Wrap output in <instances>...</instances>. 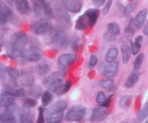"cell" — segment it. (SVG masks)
Wrapping results in <instances>:
<instances>
[{"instance_id":"cell-1","label":"cell","mask_w":148,"mask_h":123,"mask_svg":"<svg viewBox=\"0 0 148 123\" xmlns=\"http://www.w3.org/2000/svg\"><path fill=\"white\" fill-rule=\"evenodd\" d=\"M27 40V36L23 32L14 33L7 47V53L9 57L15 58L21 56L22 52L25 48Z\"/></svg>"},{"instance_id":"cell-2","label":"cell","mask_w":148,"mask_h":123,"mask_svg":"<svg viewBox=\"0 0 148 123\" xmlns=\"http://www.w3.org/2000/svg\"><path fill=\"white\" fill-rule=\"evenodd\" d=\"M43 84L49 90L59 94L63 85V79L60 73H53L48 76L43 82Z\"/></svg>"},{"instance_id":"cell-3","label":"cell","mask_w":148,"mask_h":123,"mask_svg":"<svg viewBox=\"0 0 148 123\" xmlns=\"http://www.w3.org/2000/svg\"><path fill=\"white\" fill-rule=\"evenodd\" d=\"M0 80L2 82L3 85L5 86V90L16 89L17 86L16 78L10 73L9 69L7 68L0 69Z\"/></svg>"},{"instance_id":"cell-4","label":"cell","mask_w":148,"mask_h":123,"mask_svg":"<svg viewBox=\"0 0 148 123\" xmlns=\"http://www.w3.org/2000/svg\"><path fill=\"white\" fill-rule=\"evenodd\" d=\"M21 56L27 61L37 62L41 59L43 53L38 46H30L28 48L24 49L22 52Z\"/></svg>"},{"instance_id":"cell-5","label":"cell","mask_w":148,"mask_h":123,"mask_svg":"<svg viewBox=\"0 0 148 123\" xmlns=\"http://www.w3.org/2000/svg\"><path fill=\"white\" fill-rule=\"evenodd\" d=\"M51 22L46 19H40L36 20L31 24V30L35 34L44 35L50 31L51 29Z\"/></svg>"},{"instance_id":"cell-6","label":"cell","mask_w":148,"mask_h":123,"mask_svg":"<svg viewBox=\"0 0 148 123\" xmlns=\"http://www.w3.org/2000/svg\"><path fill=\"white\" fill-rule=\"evenodd\" d=\"M68 42L67 33L63 29H57L52 36L51 43L56 48H63Z\"/></svg>"},{"instance_id":"cell-7","label":"cell","mask_w":148,"mask_h":123,"mask_svg":"<svg viewBox=\"0 0 148 123\" xmlns=\"http://www.w3.org/2000/svg\"><path fill=\"white\" fill-rule=\"evenodd\" d=\"M85 109L82 106H75L69 109L66 115V120L69 122H78L83 119Z\"/></svg>"},{"instance_id":"cell-8","label":"cell","mask_w":148,"mask_h":123,"mask_svg":"<svg viewBox=\"0 0 148 123\" xmlns=\"http://www.w3.org/2000/svg\"><path fill=\"white\" fill-rule=\"evenodd\" d=\"M77 59V56L74 53H67V54L62 55L59 58L58 63L61 70H66L69 65L75 62Z\"/></svg>"},{"instance_id":"cell-9","label":"cell","mask_w":148,"mask_h":123,"mask_svg":"<svg viewBox=\"0 0 148 123\" xmlns=\"http://www.w3.org/2000/svg\"><path fill=\"white\" fill-rule=\"evenodd\" d=\"M64 7L72 12H79L82 8V2L80 0H62Z\"/></svg>"},{"instance_id":"cell-10","label":"cell","mask_w":148,"mask_h":123,"mask_svg":"<svg viewBox=\"0 0 148 123\" xmlns=\"http://www.w3.org/2000/svg\"><path fill=\"white\" fill-rule=\"evenodd\" d=\"M20 82L23 86L31 87L34 84V77L30 72L23 71L20 75Z\"/></svg>"},{"instance_id":"cell-11","label":"cell","mask_w":148,"mask_h":123,"mask_svg":"<svg viewBox=\"0 0 148 123\" xmlns=\"http://www.w3.org/2000/svg\"><path fill=\"white\" fill-rule=\"evenodd\" d=\"M12 15L11 10L5 4L0 3V24H4Z\"/></svg>"},{"instance_id":"cell-12","label":"cell","mask_w":148,"mask_h":123,"mask_svg":"<svg viewBox=\"0 0 148 123\" xmlns=\"http://www.w3.org/2000/svg\"><path fill=\"white\" fill-rule=\"evenodd\" d=\"M99 10L97 9H90L86 11L85 15L86 16V18L88 20L89 27H92L95 25L99 17Z\"/></svg>"},{"instance_id":"cell-13","label":"cell","mask_w":148,"mask_h":123,"mask_svg":"<svg viewBox=\"0 0 148 123\" xmlns=\"http://www.w3.org/2000/svg\"><path fill=\"white\" fill-rule=\"evenodd\" d=\"M147 10L146 9L141 10L138 12L135 18L133 20V24L136 28H141L143 27V24L145 22L146 17H147Z\"/></svg>"},{"instance_id":"cell-14","label":"cell","mask_w":148,"mask_h":123,"mask_svg":"<svg viewBox=\"0 0 148 123\" xmlns=\"http://www.w3.org/2000/svg\"><path fill=\"white\" fill-rule=\"evenodd\" d=\"M119 64L117 62H112L110 63L104 69V75L107 78H111L115 76L118 71Z\"/></svg>"},{"instance_id":"cell-15","label":"cell","mask_w":148,"mask_h":123,"mask_svg":"<svg viewBox=\"0 0 148 123\" xmlns=\"http://www.w3.org/2000/svg\"><path fill=\"white\" fill-rule=\"evenodd\" d=\"M106 115V109L103 107H97L93 110L91 117V120L94 122H98L102 120Z\"/></svg>"},{"instance_id":"cell-16","label":"cell","mask_w":148,"mask_h":123,"mask_svg":"<svg viewBox=\"0 0 148 123\" xmlns=\"http://www.w3.org/2000/svg\"><path fill=\"white\" fill-rule=\"evenodd\" d=\"M14 98L10 95L7 94L5 92H3L0 95V107L7 108L14 104Z\"/></svg>"},{"instance_id":"cell-17","label":"cell","mask_w":148,"mask_h":123,"mask_svg":"<svg viewBox=\"0 0 148 123\" xmlns=\"http://www.w3.org/2000/svg\"><path fill=\"white\" fill-rule=\"evenodd\" d=\"M15 5L20 14H26L30 11V6L27 0H15Z\"/></svg>"},{"instance_id":"cell-18","label":"cell","mask_w":148,"mask_h":123,"mask_svg":"<svg viewBox=\"0 0 148 123\" xmlns=\"http://www.w3.org/2000/svg\"><path fill=\"white\" fill-rule=\"evenodd\" d=\"M63 118V112H50L46 118L47 123H59Z\"/></svg>"},{"instance_id":"cell-19","label":"cell","mask_w":148,"mask_h":123,"mask_svg":"<svg viewBox=\"0 0 148 123\" xmlns=\"http://www.w3.org/2000/svg\"><path fill=\"white\" fill-rule=\"evenodd\" d=\"M67 107V103L64 100H59L53 103L50 108V112H63Z\"/></svg>"},{"instance_id":"cell-20","label":"cell","mask_w":148,"mask_h":123,"mask_svg":"<svg viewBox=\"0 0 148 123\" xmlns=\"http://www.w3.org/2000/svg\"><path fill=\"white\" fill-rule=\"evenodd\" d=\"M88 27H89L88 20H87L86 16L85 15V14H83L82 15L79 16L77 20L76 24H75V28L77 30H82L86 29Z\"/></svg>"},{"instance_id":"cell-21","label":"cell","mask_w":148,"mask_h":123,"mask_svg":"<svg viewBox=\"0 0 148 123\" xmlns=\"http://www.w3.org/2000/svg\"><path fill=\"white\" fill-rule=\"evenodd\" d=\"M139 77H140V73L137 71L134 72V73H131L130 76H129L128 79H127L125 82V86L127 88H132L137 84L138 82Z\"/></svg>"},{"instance_id":"cell-22","label":"cell","mask_w":148,"mask_h":123,"mask_svg":"<svg viewBox=\"0 0 148 123\" xmlns=\"http://www.w3.org/2000/svg\"><path fill=\"white\" fill-rule=\"evenodd\" d=\"M20 123H33L34 116L31 112L27 111V109H25L20 114Z\"/></svg>"},{"instance_id":"cell-23","label":"cell","mask_w":148,"mask_h":123,"mask_svg":"<svg viewBox=\"0 0 148 123\" xmlns=\"http://www.w3.org/2000/svg\"><path fill=\"white\" fill-rule=\"evenodd\" d=\"M121 54H122V61L124 64L128 63L131 56V48L128 45H123L121 46Z\"/></svg>"},{"instance_id":"cell-24","label":"cell","mask_w":148,"mask_h":123,"mask_svg":"<svg viewBox=\"0 0 148 123\" xmlns=\"http://www.w3.org/2000/svg\"><path fill=\"white\" fill-rule=\"evenodd\" d=\"M117 56H118V50L116 48H111L108 50L106 55V61L108 63H112L116 58Z\"/></svg>"},{"instance_id":"cell-25","label":"cell","mask_w":148,"mask_h":123,"mask_svg":"<svg viewBox=\"0 0 148 123\" xmlns=\"http://www.w3.org/2000/svg\"><path fill=\"white\" fill-rule=\"evenodd\" d=\"M50 71V66L46 63H40L36 66V72L40 76L46 75Z\"/></svg>"},{"instance_id":"cell-26","label":"cell","mask_w":148,"mask_h":123,"mask_svg":"<svg viewBox=\"0 0 148 123\" xmlns=\"http://www.w3.org/2000/svg\"><path fill=\"white\" fill-rule=\"evenodd\" d=\"M52 99H53V95L49 91H46L43 94L41 97V102L42 105L43 106H47L50 104V102H51Z\"/></svg>"},{"instance_id":"cell-27","label":"cell","mask_w":148,"mask_h":123,"mask_svg":"<svg viewBox=\"0 0 148 123\" xmlns=\"http://www.w3.org/2000/svg\"><path fill=\"white\" fill-rule=\"evenodd\" d=\"M42 12L46 14V16H48L49 17H54V14H53V12L52 10L51 7H50L49 4H48L47 1L45 0L43 4V8H42Z\"/></svg>"},{"instance_id":"cell-28","label":"cell","mask_w":148,"mask_h":123,"mask_svg":"<svg viewBox=\"0 0 148 123\" xmlns=\"http://www.w3.org/2000/svg\"><path fill=\"white\" fill-rule=\"evenodd\" d=\"M108 30L114 35H118L120 33V27L116 22H111L108 25Z\"/></svg>"},{"instance_id":"cell-29","label":"cell","mask_w":148,"mask_h":123,"mask_svg":"<svg viewBox=\"0 0 148 123\" xmlns=\"http://www.w3.org/2000/svg\"><path fill=\"white\" fill-rule=\"evenodd\" d=\"M101 86L103 88L106 89H108V90H111L114 88V81L111 80V79H104L102 80L100 83Z\"/></svg>"},{"instance_id":"cell-30","label":"cell","mask_w":148,"mask_h":123,"mask_svg":"<svg viewBox=\"0 0 148 123\" xmlns=\"http://www.w3.org/2000/svg\"><path fill=\"white\" fill-rule=\"evenodd\" d=\"M143 60H144V55L143 54H140L135 59L134 63V69L135 71H137L141 68Z\"/></svg>"},{"instance_id":"cell-31","label":"cell","mask_w":148,"mask_h":123,"mask_svg":"<svg viewBox=\"0 0 148 123\" xmlns=\"http://www.w3.org/2000/svg\"><path fill=\"white\" fill-rule=\"evenodd\" d=\"M120 105H121V107L123 108H127L131 104V98L128 96H125L121 97V99H120L119 102Z\"/></svg>"},{"instance_id":"cell-32","label":"cell","mask_w":148,"mask_h":123,"mask_svg":"<svg viewBox=\"0 0 148 123\" xmlns=\"http://www.w3.org/2000/svg\"><path fill=\"white\" fill-rule=\"evenodd\" d=\"M37 102L35 99H31V98H28V99H26L24 101V107L25 109H28V108H32L34 107L36 105Z\"/></svg>"},{"instance_id":"cell-33","label":"cell","mask_w":148,"mask_h":123,"mask_svg":"<svg viewBox=\"0 0 148 123\" xmlns=\"http://www.w3.org/2000/svg\"><path fill=\"white\" fill-rule=\"evenodd\" d=\"M136 5H137V2L134 1H132L131 3H130L125 9V12H125L126 15H130V14L134 10V9H135L136 7Z\"/></svg>"},{"instance_id":"cell-34","label":"cell","mask_w":148,"mask_h":123,"mask_svg":"<svg viewBox=\"0 0 148 123\" xmlns=\"http://www.w3.org/2000/svg\"><path fill=\"white\" fill-rule=\"evenodd\" d=\"M106 96L105 93L103 92H98V95H97V97H96V102L97 103L99 104V105H103L104 102H106Z\"/></svg>"},{"instance_id":"cell-35","label":"cell","mask_w":148,"mask_h":123,"mask_svg":"<svg viewBox=\"0 0 148 123\" xmlns=\"http://www.w3.org/2000/svg\"><path fill=\"white\" fill-rule=\"evenodd\" d=\"M131 48H132V52L134 55H136L137 53H138V52L140 51V48H141V43H137V42L134 41V43H132L131 44Z\"/></svg>"},{"instance_id":"cell-36","label":"cell","mask_w":148,"mask_h":123,"mask_svg":"<svg viewBox=\"0 0 148 123\" xmlns=\"http://www.w3.org/2000/svg\"><path fill=\"white\" fill-rule=\"evenodd\" d=\"M72 86V82L70 81H67L66 82V83L62 85V88H61L60 92H59V94H64L66 92H67L69 90V89Z\"/></svg>"},{"instance_id":"cell-37","label":"cell","mask_w":148,"mask_h":123,"mask_svg":"<svg viewBox=\"0 0 148 123\" xmlns=\"http://www.w3.org/2000/svg\"><path fill=\"white\" fill-rule=\"evenodd\" d=\"M147 115H148V107H147V104H145V105H144V107L142 108L141 110H140V113H139V117H140V119L143 120L145 119V118H147Z\"/></svg>"},{"instance_id":"cell-38","label":"cell","mask_w":148,"mask_h":123,"mask_svg":"<svg viewBox=\"0 0 148 123\" xmlns=\"http://www.w3.org/2000/svg\"><path fill=\"white\" fill-rule=\"evenodd\" d=\"M44 109L42 107L39 108L38 112V117L37 123H43L44 122Z\"/></svg>"},{"instance_id":"cell-39","label":"cell","mask_w":148,"mask_h":123,"mask_svg":"<svg viewBox=\"0 0 148 123\" xmlns=\"http://www.w3.org/2000/svg\"><path fill=\"white\" fill-rule=\"evenodd\" d=\"M98 63V58H97L96 56H91L89 60V67L90 68H93L95 67V66Z\"/></svg>"},{"instance_id":"cell-40","label":"cell","mask_w":148,"mask_h":123,"mask_svg":"<svg viewBox=\"0 0 148 123\" xmlns=\"http://www.w3.org/2000/svg\"><path fill=\"white\" fill-rule=\"evenodd\" d=\"M30 94L31 95V96H39L40 95V94H41L42 92V90L40 88H38V87H36V88H34V89H32L31 91H30Z\"/></svg>"},{"instance_id":"cell-41","label":"cell","mask_w":148,"mask_h":123,"mask_svg":"<svg viewBox=\"0 0 148 123\" xmlns=\"http://www.w3.org/2000/svg\"><path fill=\"white\" fill-rule=\"evenodd\" d=\"M111 4H112V1L111 0H108V1L106 4L105 7H104L103 10V13L104 15H106V14H108V12H109L110 8L111 7Z\"/></svg>"},{"instance_id":"cell-42","label":"cell","mask_w":148,"mask_h":123,"mask_svg":"<svg viewBox=\"0 0 148 123\" xmlns=\"http://www.w3.org/2000/svg\"><path fill=\"white\" fill-rule=\"evenodd\" d=\"M59 17H61L62 19H63L64 20H65V21H69V16L67 14H66L65 12L64 11H59Z\"/></svg>"},{"instance_id":"cell-43","label":"cell","mask_w":148,"mask_h":123,"mask_svg":"<svg viewBox=\"0 0 148 123\" xmlns=\"http://www.w3.org/2000/svg\"><path fill=\"white\" fill-rule=\"evenodd\" d=\"M112 95H111V96H109V97H108L106 99V102H104L103 103V105H102V107H104V108H107V107H109V105H110V103H111V98H112Z\"/></svg>"},{"instance_id":"cell-44","label":"cell","mask_w":148,"mask_h":123,"mask_svg":"<svg viewBox=\"0 0 148 123\" xmlns=\"http://www.w3.org/2000/svg\"><path fill=\"white\" fill-rule=\"evenodd\" d=\"M92 1H93V4L95 7H100L103 4L105 0H92Z\"/></svg>"},{"instance_id":"cell-45","label":"cell","mask_w":148,"mask_h":123,"mask_svg":"<svg viewBox=\"0 0 148 123\" xmlns=\"http://www.w3.org/2000/svg\"><path fill=\"white\" fill-rule=\"evenodd\" d=\"M143 37H142V36H140V35L137 36V37L135 38V42H137V43H141V42L143 41Z\"/></svg>"},{"instance_id":"cell-46","label":"cell","mask_w":148,"mask_h":123,"mask_svg":"<svg viewBox=\"0 0 148 123\" xmlns=\"http://www.w3.org/2000/svg\"><path fill=\"white\" fill-rule=\"evenodd\" d=\"M143 32H144V34L145 35H148V25H147V24H146L145 26L144 30H143Z\"/></svg>"},{"instance_id":"cell-47","label":"cell","mask_w":148,"mask_h":123,"mask_svg":"<svg viewBox=\"0 0 148 123\" xmlns=\"http://www.w3.org/2000/svg\"><path fill=\"white\" fill-rule=\"evenodd\" d=\"M0 123H1V121H0Z\"/></svg>"}]
</instances>
